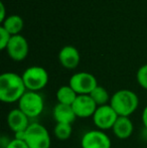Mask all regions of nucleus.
<instances>
[{
  "label": "nucleus",
  "mask_w": 147,
  "mask_h": 148,
  "mask_svg": "<svg viewBox=\"0 0 147 148\" xmlns=\"http://www.w3.org/2000/svg\"><path fill=\"white\" fill-rule=\"evenodd\" d=\"M26 87L22 77L12 72L3 73L0 76V101L6 104L18 103L25 94Z\"/></svg>",
  "instance_id": "f257e3e1"
},
{
  "label": "nucleus",
  "mask_w": 147,
  "mask_h": 148,
  "mask_svg": "<svg viewBox=\"0 0 147 148\" xmlns=\"http://www.w3.org/2000/svg\"><path fill=\"white\" fill-rule=\"evenodd\" d=\"M110 106L115 110L118 116L130 117L139 106V98L135 92L123 89L115 92L111 96Z\"/></svg>",
  "instance_id": "f03ea898"
},
{
  "label": "nucleus",
  "mask_w": 147,
  "mask_h": 148,
  "mask_svg": "<svg viewBox=\"0 0 147 148\" xmlns=\"http://www.w3.org/2000/svg\"><path fill=\"white\" fill-rule=\"evenodd\" d=\"M24 141L29 148H51V139L47 129L40 123H30L25 130Z\"/></svg>",
  "instance_id": "7ed1b4c3"
},
{
  "label": "nucleus",
  "mask_w": 147,
  "mask_h": 148,
  "mask_svg": "<svg viewBox=\"0 0 147 148\" xmlns=\"http://www.w3.org/2000/svg\"><path fill=\"white\" fill-rule=\"evenodd\" d=\"M18 108L29 119L36 118L43 112L44 101L38 92L26 91L18 101Z\"/></svg>",
  "instance_id": "20e7f679"
},
{
  "label": "nucleus",
  "mask_w": 147,
  "mask_h": 148,
  "mask_svg": "<svg viewBox=\"0 0 147 148\" xmlns=\"http://www.w3.org/2000/svg\"><path fill=\"white\" fill-rule=\"evenodd\" d=\"M27 91L38 92L49 83V73L42 66H34L27 68L21 75Z\"/></svg>",
  "instance_id": "39448f33"
},
{
  "label": "nucleus",
  "mask_w": 147,
  "mask_h": 148,
  "mask_svg": "<svg viewBox=\"0 0 147 148\" xmlns=\"http://www.w3.org/2000/svg\"><path fill=\"white\" fill-rule=\"evenodd\" d=\"M69 85L78 95H90L98 86V82L94 75L87 72H80L71 77Z\"/></svg>",
  "instance_id": "423d86ee"
},
{
  "label": "nucleus",
  "mask_w": 147,
  "mask_h": 148,
  "mask_svg": "<svg viewBox=\"0 0 147 148\" xmlns=\"http://www.w3.org/2000/svg\"><path fill=\"white\" fill-rule=\"evenodd\" d=\"M118 114L110 106V104L99 106L93 115V123L98 130L105 131L112 129L118 119Z\"/></svg>",
  "instance_id": "0eeeda50"
},
{
  "label": "nucleus",
  "mask_w": 147,
  "mask_h": 148,
  "mask_svg": "<svg viewBox=\"0 0 147 148\" xmlns=\"http://www.w3.org/2000/svg\"><path fill=\"white\" fill-rule=\"evenodd\" d=\"M112 142L108 134L101 130H90L81 139L82 148H111Z\"/></svg>",
  "instance_id": "6e6552de"
},
{
  "label": "nucleus",
  "mask_w": 147,
  "mask_h": 148,
  "mask_svg": "<svg viewBox=\"0 0 147 148\" xmlns=\"http://www.w3.org/2000/svg\"><path fill=\"white\" fill-rule=\"evenodd\" d=\"M28 51H29V47H28L27 40L25 37L20 34L12 35L6 47V51L9 58L15 62H21L25 60L28 55Z\"/></svg>",
  "instance_id": "1a4fd4ad"
},
{
  "label": "nucleus",
  "mask_w": 147,
  "mask_h": 148,
  "mask_svg": "<svg viewBox=\"0 0 147 148\" xmlns=\"http://www.w3.org/2000/svg\"><path fill=\"white\" fill-rule=\"evenodd\" d=\"M72 107L77 118L86 119L93 117L98 106L96 105L90 95H78Z\"/></svg>",
  "instance_id": "9d476101"
},
{
  "label": "nucleus",
  "mask_w": 147,
  "mask_h": 148,
  "mask_svg": "<svg viewBox=\"0 0 147 148\" xmlns=\"http://www.w3.org/2000/svg\"><path fill=\"white\" fill-rule=\"evenodd\" d=\"M7 125L13 133L25 131L30 125L29 118L19 109H13L7 115Z\"/></svg>",
  "instance_id": "9b49d317"
},
{
  "label": "nucleus",
  "mask_w": 147,
  "mask_h": 148,
  "mask_svg": "<svg viewBox=\"0 0 147 148\" xmlns=\"http://www.w3.org/2000/svg\"><path fill=\"white\" fill-rule=\"evenodd\" d=\"M59 60L61 64L68 70H74L81 62V55L73 45H66L59 51Z\"/></svg>",
  "instance_id": "f8f14e48"
},
{
  "label": "nucleus",
  "mask_w": 147,
  "mask_h": 148,
  "mask_svg": "<svg viewBox=\"0 0 147 148\" xmlns=\"http://www.w3.org/2000/svg\"><path fill=\"white\" fill-rule=\"evenodd\" d=\"M114 135L117 137L118 139L121 140H125L128 139L134 131V125L133 122L129 117H123V116H119L114 124L113 128H112Z\"/></svg>",
  "instance_id": "ddd939ff"
},
{
  "label": "nucleus",
  "mask_w": 147,
  "mask_h": 148,
  "mask_svg": "<svg viewBox=\"0 0 147 148\" xmlns=\"http://www.w3.org/2000/svg\"><path fill=\"white\" fill-rule=\"evenodd\" d=\"M53 117L57 123H64V124H72L77 119L72 106L59 103H57L53 107Z\"/></svg>",
  "instance_id": "4468645a"
},
{
  "label": "nucleus",
  "mask_w": 147,
  "mask_h": 148,
  "mask_svg": "<svg viewBox=\"0 0 147 148\" xmlns=\"http://www.w3.org/2000/svg\"><path fill=\"white\" fill-rule=\"evenodd\" d=\"M2 27L6 29L11 35H17L20 34L21 30L24 27V21L22 17L16 14L7 16L5 20L2 22Z\"/></svg>",
  "instance_id": "2eb2a0df"
},
{
  "label": "nucleus",
  "mask_w": 147,
  "mask_h": 148,
  "mask_svg": "<svg viewBox=\"0 0 147 148\" xmlns=\"http://www.w3.org/2000/svg\"><path fill=\"white\" fill-rule=\"evenodd\" d=\"M77 97H78V94L74 91L70 85L59 87L57 91V103L59 104L72 106L74 102L76 101Z\"/></svg>",
  "instance_id": "dca6fc26"
},
{
  "label": "nucleus",
  "mask_w": 147,
  "mask_h": 148,
  "mask_svg": "<svg viewBox=\"0 0 147 148\" xmlns=\"http://www.w3.org/2000/svg\"><path fill=\"white\" fill-rule=\"evenodd\" d=\"M91 98L94 100V102L96 103V105L98 106H104L108 105L110 103L111 97L109 95L108 91L102 86H97L96 88L92 91V93L90 94Z\"/></svg>",
  "instance_id": "f3484780"
},
{
  "label": "nucleus",
  "mask_w": 147,
  "mask_h": 148,
  "mask_svg": "<svg viewBox=\"0 0 147 148\" xmlns=\"http://www.w3.org/2000/svg\"><path fill=\"white\" fill-rule=\"evenodd\" d=\"M53 133L57 139L61 141H66L71 138L73 134V127L72 124H64V123H57L53 128Z\"/></svg>",
  "instance_id": "a211bd4d"
},
{
  "label": "nucleus",
  "mask_w": 147,
  "mask_h": 148,
  "mask_svg": "<svg viewBox=\"0 0 147 148\" xmlns=\"http://www.w3.org/2000/svg\"><path fill=\"white\" fill-rule=\"evenodd\" d=\"M136 79L140 87L147 90V64L139 68L136 74Z\"/></svg>",
  "instance_id": "6ab92c4d"
},
{
  "label": "nucleus",
  "mask_w": 147,
  "mask_h": 148,
  "mask_svg": "<svg viewBox=\"0 0 147 148\" xmlns=\"http://www.w3.org/2000/svg\"><path fill=\"white\" fill-rule=\"evenodd\" d=\"M12 35L10 34L6 29H4L2 26H0V49H6Z\"/></svg>",
  "instance_id": "aec40b11"
},
{
  "label": "nucleus",
  "mask_w": 147,
  "mask_h": 148,
  "mask_svg": "<svg viewBox=\"0 0 147 148\" xmlns=\"http://www.w3.org/2000/svg\"><path fill=\"white\" fill-rule=\"evenodd\" d=\"M5 148H29V147L26 144L25 141L13 138V139H10L9 143H8L7 146Z\"/></svg>",
  "instance_id": "412c9836"
},
{
  "label": "nucleus",
  "mask_w": 147,
  "mask_h": 148,
  "mask_svg": "<svg viewBox=\"0 0 147 148\" xmlns=\"http://www.w3.org/2000/svg\"><path fill=\"white\" fill-rule=\"evenodd\" d=\"M6 18H7V16H6L5 6H4V4L2 2H0V21H1V23Z\"/></svg>",
  "instance_id": "4be33fe9"
},
{
  "label": "nucleus",
  "mask_w": 147,
  "mask_h": 148,
  "mask_svg": "<svg viewBox=\"0 0 147 148\" xmlns=\"http://www.w3.org/2000/svg\"><path fill=\"white\" fill-rule=\"evenodd\" d=\"M141 120H142V124H143L144 128L147 130V105L145 106V108L143 109V111H142Z\"/></svg>",
  "instance_id": "5701e85b"
}]
</instances>
